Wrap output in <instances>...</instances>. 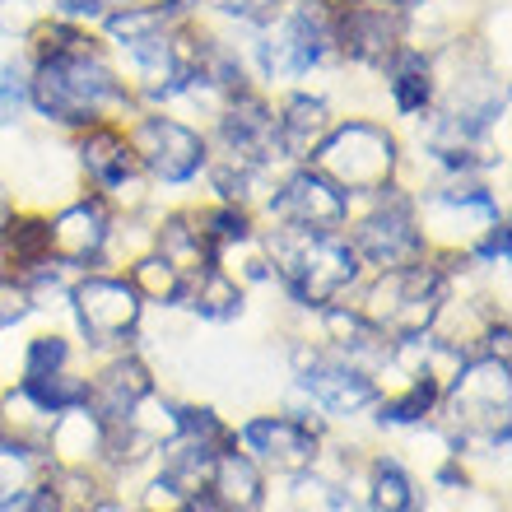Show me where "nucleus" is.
I'll list each match as a JSON object with an SVG mask.
<instances>
[{
	"instance_id": "obj_19",
	"label": "nucleus",
	"mask_w": 512,
	"mask_h": 512,
	"mask_svg": "<svg viewBox=\"0 0 512 512\" xmlns=\"http://www.w3.org/2000/svg\"><path fill=\"white\" fill-rule=\"evenodd\" d=\"M191 14H196V0H126V5H112L94 28L112 52H122L131 42L159 38V33L177 28L182 19H191Z\"/></svg>"
},
{
	"instance_id": "obj_16",
	"label": "nucleus",
	"mask_w": 512,
	"mask_h": 512,
	"mask_svg": "<svg viewBox=\"0 0 512 512\" xmlns=\"http://www.w3.org/2000/svg\"><path fill=\"white\" fill-rule=\"evenodd\" d=\"M387 94V108L401 117V122H419L424 112L438 103V66H433L429 52L419 47H396V52L382 61V70L373 75Z\"/></svg>"
},
{
	"instance_id": "obj_7",
	"label": "nucleus",
	"mask_w": 512,
	"mask_h": 512,
	"mask_svg": "<svg viewBox=\"0 0 512 512\" xmlns=\"http://www.w3.org/2000/svg\"><path fill=\"white\" fill-rule=\"evenodd\" d=\"M508 359L475 354L443 382V410L457 429V443H485L494 452L508 447Z\"/></svg>"
},
{
	"instance_id": "obj_26",
	"label": "nucleus",
	"mask_w": 512,
	"mask_h": 512,
	"mask_svg": "<svg viewBox=\"0 0 512 512\" xmlns=\"http://www.w3.org/2000/svg\"><path fill=\"white\" fill-rule=\"evenodd\" d=\"M42 452L38 447H24V443H10L0 438V503L19 499L24 489H33L42 480Z\"/></svg>"
},
{
	"instance_id": "obj_14",
	"label": "nucleus",
	"mask_w": 512,
	"mask_h": 512,
	"mask_svg": "<svg viewBox=\"0 0 512 512\" xmlns=\"http://www.w3.org/2000/svg\"><path fill=\"white\" fill-rule=\"evenodd\" d=\"M298 387L331 419H354L378 401V382L336 350H298Z\"/></svg>"
},
{
	"instance_id": "obj_27",
	"label": "nucleus",
	"mask_w": 512,
	"mask_h": 512,
	"mask_svg": "<svg viewBox=\"0 0 512 512\" xmlns=\"http://www.w3.org/2000/svg\"><path fill=\"white\" fill-rule=\"evenodd\" d=\"M70 359H75L70 340L61 331H42V336L24 340V350H19V382L56 373V368H70Z\"/></svg>"
},
{
	"instance_id": "obj_6",
	"label": "nucleus",
	"mask_w": 512,
	"mask_h": 512,
	"mask_svg": "<svg viewBox=\"0 0 512 512\" xmlns=\"http://www.w3.org/2000/svg\"><path fill=\"white\" fill-rule=\"evenodd\" d=\"M340 233H345V243L354 247V256H359V266H364L368 275H373V270L410 266L419 256H429L424 238H419V224H415L410 182H396V187L378 191V196L354 201V210Z\"/></svg>"
},
{
	"instance_id": "obj_13",
	"label": "nucleus",
	"mask_w": 512,
	"mask_h": 512,
	"mask_svg": "<svg viewBox=\"0 0 512 512\" xmlns=\"http://www.w3.org/2000/svg\"><path fill=\"white\" fill-rule=\"evenodd\" d=\"M233 443L243 447L261 471L289 475V480L303 471H317V457H322L317 429L303 424L298 415H256L233 433Z\"/></svg>"
},
{
	"instance_id": "obj_12",
	"label": "nucleus",
	"mask_w": 512,
	"mask_h": 512,
	"mask_svg": "<svg viewBox=\"0 0 512 512\" xmlns=\"http://www.w3.org/2000/svg\"><path fill=\"white\" fill-rule=\"evenodd\" d=\"M331 42L345 70L378 75L382 61L405 42L401 14L391 0H340L331 5Z\"/></svg>"
},
{
	"instance_id": "obj_11",
	"label": "nucleus",
	"mask_w": 512,
	"mask_h": 512,
	"mask_svg": "<svg viewBox=\"0 0 512 512\" xmlns=\"http://www.w3.org/2000/svg\"><path fill=\"white\" fill-rule=\"evenodd\" d=\"M112 238H117V215L108 210L103 196L94 191H75L70 201L47 210V247L52 261L66 270H98L112 261Z\"/></svg>"
},
{
	"instance_id": "obj_30",
	"label": "nucleus",
	"mask_w": 512,
	"mask_h": 512,
	"mask_svg": "<svg viewBox=\"0 0 512 512\" xmlns=\"http://www.w3.org/2000/svg\"><path fill=\"white\" fill-rule=\"evenodd\" d=\"M47 14H52V0H0V38L19 47Z\"/></svg>"
},
{
	"instance_id": "obj_5",
	"label": "nucleus",
	"mask_w": 512,
	"mask_h": 512,
	"mask_svg": "<svg viewBox=\"0 0 512 512\" xmlns=\"http://www.w3.org/2000/svg\"><path fill=\"white\" fill-rule=\"evenodd\" d=\"M66 145H70V163H75L80 187L103 196L117 219H145L154 210V182H149V173L135 159L126 126H112V122L84 126V131L66 135Z\"/></svg>"
},
{
	"instance_id": "obj_24",
	"label": "nucleus",
	"mask_w": 512,
	"mask_h": 512,
	"mask_svg": "<svg viewBox=\"0 0 512 512\" xmlns=\"http://www.w3.org/2000/svg\"><path fill=\"white\" fill-rule=\"evenodd\" d=\"M243 298H247V289L233 275H224L219 266H205L196 280L187 284V303L201 322H233L238 312H243Z\"/></svg>"
},
{
	"instance_id": "obj_18",
	"label": "nucleus",
	"mask_w": 512,
	"mask_h": 512,
	"mask_svg": "<svg viewBox=\"0 0 512 512\" xmlns=\"http://www.w3.org/2000/svg\"><path fill=\"white\" fill-rule=\"evenodd\" d=\"M42 452L52 457V466H80V471H98V466H103V457H108V419L98 415L89 401L70 405V410H56Z\"/></svg>"
},
{
	"instance_id": "obj_35",
	"label": "nucleus",
	"mask_w": 512,
	"mask_h": 512,
	"mask_svg": "<svg viewBox=\"0 0 512 512\" xmlns=\"http://www.w3.org/2000/svg\"><path fill=\"white\" fill-rule=\"evenodd\" d=\"M89 512H131V508H126L122 499H108V494H103V499H98V503H94V508H89Z\"/></svg>"
},
{
	"instance_id": "obj_28",
	"label": "nucleus",
	"mask_w": 512,
	"mask_h": 512,
	"mask_svg": "<svg viewBox=\"0 0 512 512\" xmlns=\"http://www.w3.org/2000/svg\"><path fill=\"white\" fill-rule=\"evenodd\" d=\"M19 387H28L33 396H38L47 410H70V405H84L89 401V378H80L75 368H56V373H42V378H28L19 382Z\"/></svg>"
},
{
	"instance_id": "obj_21",
	"label": "nucleus",
	"mask_w": 512,
	"mask_h": 512,
	"mask_svg": "<svg viewBox=\"0 0 512 512\" xmlns=\"http://www.w3.org/2000/svg\"><path fill=\"white\" fill-rule=\"evenodd\" d=\"M149 247L159 256H168L187 280H196V275L210 266V247H205L196 205H173V210H163V215L149 224Z\"/></svg>"
},
{
	"instance_id": "obj_31",
	"label": "nucleus",
	"mask_w": 512,
	"mask_h": 512,
	"mask_svg": "<svg viewBox=\"0 0 512 512\" xmlns=\"http://www.w3.org/2000/svg\"><path fill=\"white\" fill-rule=\"evenodd\" d=\"M33 294L19 275H0V336H10L14 326H24L33 317Z\"/></svg>"
},
{
	"instance_id": "obj_15",
	"label": "nucleus",
	"mask_w": 512,
	"mask_h": 512,
	"mask_svg": "<svg viewBox=\"0 0 512 512\" xmlns=\"http://www.w3.org/2000/svg\"><path fill=\"white\" fill-rule=\"evenodd\" d=\"M275 145H280L284 163H308V154L317 149V140L326 135V126L336 122L331 98L294 84V89H275Z\"/></svg>"
},
{
	"instance_id": "obj_9",
	"label": "nucleus",
	"mask_w": 512,
	"mask_h": 512,
	"mask_svg": "<svg viewBox=\"0 0 512 512\" xmlns=\"http://www.w3.org/2000/svg\"><path fill=\"white\" fill-rule=\"evenodd\" d=\"M70 317L80 326V336L94 350H112L140 331L145 322V298L135 294V284L122 270H80L70 280Z\"/></svg>"
},
{
	"instance_id": "obj_34",
	"label": "nucleus",
	"mask_w": 512,
	"mask_h": 512,
	"mask_svg": "<svg viewBox=\"0 0 512 512\" xmlns=\"http://www.w3.org/2000/svg\"><path fill=\"white\" fill-rule=\"evenodd\" d=\"M112 5H117V0H52L56 14H66V19H80V24H98V19H103Z\"/></svg>"
},
{
	"instance_id": "obj_23",
	"label": "nucleus",
	"mask_w": 512,
	"mask_h": 512,
	"mask_svg": "<svg viewBox=\"0 0 512 512\" xmlns=\"http://www.w3.org/2000/svg\"><path fill=\"white\" fill-rule=\"evenodd\" d=\"M364 499L373 512H424V489L396 457H378L368 466Z\"/></svg>"
},
{
	"instance_id": "obj_3",
	"label": "nucleus",
	"mask_w": 512,
	"mask_h": 512,
	"mask_svg": "<svg viewBox=\"0 0 512 512\" xmlns=\"http://www.w3.org/2000/svg\"><path fill=\"white\" fill-rule=\"evenodd\" d=\"M266 233V256H270V280H280V289L294 298L298 308H331L359 289L368 270L359 266L354 247L345 243V233H303V229H270Z\"/></svg>"
},
{
	"instance_id": "obj_22",
	"label": "nucleus",
	"mask_w": 512,
	"mask_h": 512,
	"mask_svg": "<svg viewBox=\"0 0 512 512\" xmlns=\"http://www.w3.org/2000/svg\"><path fill=\"white\" fill-rule=\"evenodd\" d=\"M126 280L135 284V294L145 298V308H182V298H187V275L159 256L154 247H140L135 256H126Z\"/></svg>"
},
{
	"instance_id": "obj_4",
	"label": "nucleus",
	"mask_w": 512,
	"mask_h": 512,
	"mask_svg": "<svg viewBox=\"0 0 512 512\" xmlns=\"http://www.w3.org/2000/svg\"><path fill=\"white\" fill-rule=\"evenodd\" d=\"M452 275L438 256H419L410 266L396 270H373L359 280L350 303L378 326L387 340H415L429 336L438 312H443L447 294H452Z\"/></svg>"
},
{
	"instance_id": "obj_2",
	"label": "nucleus",
	"mask_w": 512,
	"mask_h": 512,
	"mask_svg": "<svg viewBox=\"0 0 512 512\" xmlns=\"http://www.w3.org/2000/svg\"><path fill=\"white\" fill-rule=\"evenodd\" d=\"M405 159H410V149L396 126L378 122L368 112H350L326 126V135L308 154V168H317L326 182H336L350 201H364V196H378V191L405 182Z\"/></svg>"
},
{
	"instance_id": "obj_32",
	"label": "nucleus",
	"mask_w": 512,
	"mask_h": 512,
	"mask_svg": "<svg viewBox=\"0 0 512 512\" xmlns=\"http://www.w3.org/2000/svg\"><path fill=\"white\" fill-rule=\"evenodd\" d=\"M140 512H196V499L182 494L163 471H154L140 489Z\"/></svg>"
},
{
	"instance_id": "obj_8",
	"label": "nucleus",
	"mask_w": 512,
	"mask_h": 512,
	"mask_svg": "<svg viewBox=\"0 0 512 512\" xmlns=\"http://www.w3.org/2000/svg\"><path fill=\"white\" fill-rule=\"evenodd\" d=\"M126 140H131L135 159L149 173L154 191H187L205 177L210 163V135L201 126L182 122L168 108H140L126 122Z\"/></svg>"
},
{
	"instance_id": "obj_10",
	"label": "nucleus",
	"mask_w": 512,
	"mask_h": 512,
	"mask_svg": "<svg viewBox=\"0 0 512 512\" xmlns=\"http://www.w3.org/2000/svg\"><path fill=\"white\" fill-rule=\"evenodd\" d=\"M354 201L336 182H326L317 168L308 163H289L280 177H275V187L270 196L261 201L256 219L270 224V229H303V233H340L345 229V219H350Z\"/></svg>"
},
{
	"instance_id": "obj_1",
	"label": "nucleus",
	"mask_w": 512,
	"mask_h": 512,
	"mask_svg": "<svg viewBox=\"0 0 512 512\" xmlns=\"http://www.w3.org/2000/svg\"><path fill=\"white\" fill-rule=\"evenodd\" d=\"M135 112H140V103L122 84L103 38L84 52L28 61V117H38L47 131L75 135L98 122L126 126Z\"/></svg>"
},
{
	"instance_id": "obj_20",
	"label": "nucleus",
	"mask_w": 512,
	"mask_h": 512,
	"mask_svg": "<svg viewBox=\"0 0 512 512\" xmlns=\"http://www.w3.org/2000/svg\"><path fill=\"white\" fill-rule=\"evenodd\" d=\"M149 391H154V373H149V364L140 359V354L122 350V354H112L108 364L89 378V405H94L108 424H122Z\"/></svg>"
},
{
	"instance_id": "obj_25",
	"label": "nucleus",
	"mask_w": 512,
	"mask_h": 512,
	"mask_svg": "<svg viewBox=\"0 0 512 512\" xmlns=\"http://www.w3.org/2000/svg\"><path fill=\"white\" fill-rule=\"evenodd\" d=\"M52 419L56 415L28 387H10L0 396V438H10V443H24V447H38L42 452Z\"/></svg>"
},
{
	"instance_id": "obj_33",
	"label": "nucleus",
	"mask_w": 512,
	"mask_h": 512,
	"mask_svg": "<svg viewBox=\"0 0 512 512\" xmlns=\"http://www.w3.org/2000/svg\"><path fill=\"white\" fill-rule=\"evenodd\" d=\"M0 512H66V508H61V499H56L52 480H38V485H33V489H24L19 499L0 503Z\"/></svg>"
},
{
	"instance_id": "obj_29",
	"label": "nucleus",
	"mask_w": 512,
	"mask_h": 512,
	"mask_svg": "<svg viewBox=\"0 0 512 512\" xmlns=\"http://www.w3.org/2000/svg\"><path fill=\"white\" fill-rule=\"evenodd\" d=\"M280 10L284 0H201V14H215L238 33H261Z\"/></svg>"
},
{
	"instance_id": "obj_17",
	"label": "nucleus",
	"mask_w": 512,
	"mask_h": 512,
	"mask_svg": "<svg viewBox=\"0 0 512 512\" xmlns=\"http://www.w3.org/2000/svg\"><path fill=\"white\" fill-rule=\"evenodd\" d=\"M266 503V471L256 466L247 452H238V443L219 447L210 461L201 489V508L205 512H261Z\"/></svg>"
}]
</instances>
